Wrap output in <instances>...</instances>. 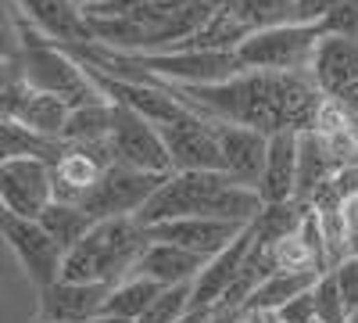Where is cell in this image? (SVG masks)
<instances>
[{
  "label": "cell",
  "instance_id": "1",
  "mask_svg": "<svg viewBox=\"0 0 358 323\" xmlns=\"http://www.w3.org/2000/svg\"><path fill=\"white\" fill-rule=\"evenodd\" d=\"M169 86V83H162ZM172 97L201 119L248 126L265 137L308 133L326 104L312 72H244L215 86H169Z\"/></svg>",
  "mask_w": 358,
  "mask_h": 323
},
{
  "label": "cell",
  "instance_id": "2",
  "mask_svg": "<svg viewBox=\"0 0 358 323\" xmlns=\"http://www.w3.org/2000/svg\"><path fill=\"white\" fill-rule=\"evenodd\" d=\"M258 212H262V194L233 180L229 172H172L136 219L143 226H158L169 219L208 216L251 226Z\"/></svg>",
  "mask_w": 358,
  "mask_h": 323
},
{
  "label": "cell",
  "instance_id": "3",
  "mask_svg": "<svg viewBox=\"0 0 358 323\" xmlns=\"http://www.w3.org/2000/svg\"><path fill=\"white\" fill-rule=\"evenodd\" d=\"M151 238L140 219H104L65 255L62 280L76 284H122L136 273V262L147 252Z\"/></svg>",
  "mask_w": 358,
  "mask_h": 323
},
{
  "label": "cell",
  "instance_id": "4",
  "mask_svg": "<svg viewBox=\"0 0 358 323\" xmlns=\"http://www.w3.org/2000/svg\"><path fill=\"white\" fill-rule=\"evenodd\" d=\"M8 72L25 79L40 94H54V97L69 101L72 108L94 104V101H108L94 86V79H90V72L83 69L79 57L72 50H65V47H57V43L18 47V54L8 57Z\"/></svg>",
  "mask_w": 358,
  "mask_h": 323
},
{
  "label": "cell",
  "instance_id": "5",
  "mask_svg": "<svg viewBox=\"0 0 358 323\" xmlns=\"http://www.w3.org/2000/svg\"><path fill=\"white\" fill-rule=\"evenodd\" d=\"M326 40L322 25H280V29H262L244 40L236 50L248 72H312L315 50Z\"/></svg>",
  "mask_w": 358,
  "mask_h": 323
},
{
  "label": "cell",
  "instance_id": "6",
  "mask_svg": "<svg viewBox=\"0 0 358 323\" xmlns=\"http://www.w3.org/2000/svg\"><path fill=\"white\" fill-rule=\"evenodd\" d=\"M172 176V172H169ZM169 176H158V172H140L133 165H122V162H115L104 176H101V184L86 194V201L79 205V209L94 219V223H104V219H136L143 209H147V201H151L162 184L169 180Z\"/></svg>",
  "mask_w": 358,
  "mask_h": 323
},
{
  "label": "cell",
  "instance_id": "7",
  "mask_svg": "<svg viewBox=\"0 0 358 323\" xmlns=\"http://www.w3.org/2000/svg\"><path fill=\"white\" fill-rule=\"evenodd\" d=\"M0 233H4V241L11 255L18 259V266L25 270V277L40 291L62 280L65 248L40 226V219H22V216H11L0 209Z\"/></svg>",
  "mask_w": 358,
  "mask_h": 323
},
{
  "label": "cell",
  "instance_id": "8",
  "mask_svg": "<svg viewBox=\"0 0 358 323\" xmlns=\"http://www.w3.org/2000/svg\"><path fill=\"white\" fill-rule=\"evenodd\" d=\"M54 205V165L40 158H0V209L40 219Z\"/></svg>",
  "mask_w": 358,
  "mask_h": 323
},
{
  "label": "cell",
  "instance_id": "9",
  "mask_svg": "<svg viewBox=\"0 0 358 323\" xmlns=\"http://www.w3.org/2000/svg\"><path fill=\"white\" fill-rule=\"evenodd\" d=\"M162 140L169 148L172 172H222V151H219V133L212 119H201L190 108L179 119L158 126Z\"/></svg>",
  "mask_w": 358,
  "mask_h": 323
},
{
  "label": "cell",
  "instance_id": "10",
  "mask_svg": "<svg viewBox=\"0 0 358 323\" xmlns=\"http://www.w3.org/2000/svg\"><path fill=\"white\" fill-rule=\"evenodd\" d=\"M111 151L122 165H133L140 172H158L169 176L172 162H169V148L162 140V130L155 123H147L143 115L115 104V133H111Z\"/></svg>",
  "mask_w": 358,
  "mask_h": 323
},
{
  "label": "cell",
  "instance_id": "11",
  "mask_svg": "<svg viewBox=\"0 0 358 323\" xmlns=\"http://www.w3.org/2000/svg\"><path fill=\"white\" fill-rule=\"evenodd\" d=\"M69 115H72L69 101L54 97V94H40L25 79L8 72V79H4V119L25 126L29 133L62 140V133L69 126Z\"/></svg>",
  "mask_w": 358,
  "mask_h": 323
},
{
  "label": "cell",
  "instance_id": "12",
  "mask_svg": "<svg viewBox=\"0 0 358 323\" xmlns=\"http://www.w3.org/2000/svg\"><path fill=\"white\" fill-rule=\"evenodd\" d=\"M312 79L326 101L348 108L358 97V36H326L315 50Z\"/></svg>",
  "mask_w": 358,
  "mask_h": 323
},
{
  "label": "cell",
  "instance_id": "13",
  "mask_svg": "<svg viewBox=\"0 0 358 323\" xmlns=\"http://www.w3.org/2000/svg\"><path fill=\"white\" fill-rule=\"evenodd\" d=\"M248 226L241 223H226V219H208V216H190V219H169L158 226H147V238L162 241V245H176L187 248L201 259H215L219 252H226Z\"/></svg>",
  "mask_w": 358,
  "mask_h": 323
},
{
  "label": "cell",
  "instance_id": "14",
  "mask_svg": "<svg viewBox=\"0 0 358 323\" xmlns=\"http://www.w3.org/2000/svg\"><path fill=\"white\" fill-rule=\"evenodd\" d=\"M108 295H111L108 284L57 280L40 291V319L43 323H94L97 316H104Z\"/></svg>",
  "mask_w": 358,
  "mask_h": 323
},
{
  "label": "cell",
  "instance_id": "15",
  "mask_svg": "<svg viewBox=\"0 0 358 323\" xmlns=\"http://www.w3.org/2000/svg\"><path fill=\"white\" fill-rule=\"evenodd\" d=\"M215 133H219V151H222V172L258 191L265 162H268V137L248 126H233V123H215Z\"/></svg>",
  "mask_w": 358,
  "mask_h": 323
},
{
  "label": "cell",
  "instance_id": "16",
  "mask_svg": "<svg viewBox=\"0 0 358 323\" xmlns=\"http://www.w3.org/2000/svg\"><path fill=\"white\" fill-rule=\"evenodd\" d=\"M251 245H255V233H251V226H248L226 252H219L215 259H208V266H204L201 277L194 280V309H215V305L226 298V291L233 287L236 277H241L244 262H248V255H251Z\"/></svg>",
  "mask_w": 358,
  "mask_h": 323
},
{
  "label": "cell",
  "instance_id": "17",
  "mask_svg": "<svg viewBox=\"0 0 358 323\" xmlns=\"http://www.w3.org/2000/svg\"><path fill=\"white\" fill-rule=\"evenodd\" d=\"M297 137L301 133H273L268 137V162L262 172V205H280L297 198Z\"/></svg>",
  "mask_w": 358,
  "mask_h": 323
},
{
  "label": "cell",
  "instance_id": "18",
  "mask_svg": "<svg viewBox=\"0 0 358 323\" xmlns=\"http://www.w3.org/2000/svg\"><path fill=\"white\" fill-rule=\"evenodd\" d=\"M204 266H208V259H201V255H194L187 248L151 241L147 252L140 255V262H136V273L162 284V287H176V284H194Z\"/></svg>",
  "mask_w": 358,
  "mask_h": 323
},
{
  "label": "cell",
  "instance_id": "19",
  "mask_svg": "<svg viewBox=\"0 0 358 323\" xmlns=\"http://www.w3.org/2000/svg\"><path fill=\"white\" fill-rule=\"evenodd\" d=\"M104 172L108 169L97 158H90L83 148L69 144L62 162L54 165V201H62V205H83L86 194L101 184Z\"/></svg>",
  "mask_w": 358,
  "mask_h": 323
},
{
  "label": "cell",
  "instance_id": "20",
  "mask_svg": "<svg viewBox=\"0 0 358 323\" xmlns=\"http://www.w3.org/2000/svg\"><path fill=\"white\" fill-rule=\"evenodd\" d=\"M341 172L337 158L322 144L315 130L297 137V201H312L319 187H326Z\"/></svg>",
  "mask_w": 358,
  "mask_h": 323
},
{
  "label": "cell",
  "instance_id": "21",
  "mask_svg": "<svg viewBox=\"0 0 358 323\" xmlns=\"http://www.w3.org/2000/svg\"><path fill=\"white\" fill-rule=\"evenodd\" d=\"M319 270H301V273H273L258 284V291L251 295V302L244 305L248 312H280L287 302L308 295L319 284Z\"/></svg>",
  "mask_w": 358,
  "mask_h": 323
},
{
  "label": "cell",
  "instance_id": "22",
  "mask_svg": "<svg viewBox=\"0 0 358 323\" xmlns=\"http://www.w3.org/2000/svg\"><path fill=\"white\" fill-rule=\"evenodd\" d=\"M308 216V201H280V205H262L258 219L251 223V233H255V245L258 248H273L276 241L283 238H294L301 230Z\"/></svg>",
  "mask_w": 358,
  "mask_h": 323
},
{
  "label": "cell",
  "instance_id": "23",
  "mask_svg": "<svg viewBox=\"0 0 358 323\" xmlns=\"http://www.w3.org/2000/svg\"><path fill=\"white\" fill-rule=\"evenodd\" d=\"M111 133H115V104L94 101V104L72 108L62 140L65 144H101V140H111Z\"/></svg>",
  "mask_w": 358,
  "mask_h": 323
},
{
  "label": "cell",
  "instance_id": "24",
  "mask_svg": "<svg viewBox=\"0 0 358 323\" xmlns=\"http://www.w3.org/2000/svg\"><path fill=\"white\" fill-rule=\"evenodd\" d=\"M162 295V284L147 280L140 273L126 277L122 284L111 287V295L104 302V316H122V319H143V312L155 305V298Z\"/></svg>",
  "mask_w": 358,
  "mask_h": 323
},
{
  "label": "cell",
  "instance_id": "25",
  "mask_svg": "<svg viewBox=\"0 0 358 323\" xmlns=\"http://www.w3.org/2000/svg\"><path fill=\"white\" fill-rule=\"evenodd\" d=\"M248 36H251V29L236 18V11L229 4H222L187 47H197V50H241Z\"/></svg>",
  "mask_w": 358,
  "mask_h": 323
},
{
  "label": "cell",
  "instance_id": "26",
  "mask_svg": "<svg viewBox=\"0 0 358 323\" xmlns=\"http://www.w3.org/2000/svg\"><path fill=\"white\" fill-rule=\"evenodd\" d=\"M40 226H43L50 238L65 248V255H69V252H72V248H76V245H79L97 223L90 219V216L79 209V205H62V201H54L50 209L40 216Z\"/></svg>",
  "mask_w": 358,
  "mask_h": 323
},
{
  "label": "cell",
  "instance_id": "27",
  "mask_svg": "<svg viewBox=\"0 0 358 323\" xmlns=\"http://www.w3.org/2000/svg\"><path fill=\"white\" fill-rule=\"evenodd\" d=\"M236 11L251 33L262 29H280V25H294L297 22V4L294 0H233L229 4Z\"/></svg>",
  "mask_w": 358,
  "mask_h": 323
},
{
  "label": "cell",
  "instance_id": "28",
  "mask_svg": "<svg viewBox=\"0 0 358 323\" xmlns=\"http://www.w3.org/2000/svg\"><path fill=\"white\" fill-rule=\"evenodd\" d=\"M194 309V284H176V287H162V295L155 298V305L143 312L140 323H179Z\"/></svg>",
  "mask_w": 358,
  "mask_h": 323
},
{
  "label": "cell",
  "instance_id": "29",
  "mask_svg": "<svg viewBox=\"0 0 358 323\" xmlns=\"http://www.w3.org/2000/svg\"><path fill=\"white\" fill-rule=\"evenodd\" d=\"M268 252V262H273V273H301V270H319L315 266V255L308 252V245L297 238H283L276 241L273 248H265Z\"/></svg>",
  "mask_w": 358,
  "mask_h": 323
},
{
  "label": "cell",
  "instance_id": "30",
  "mask_svg": "<svg viewBox=\"0 0 358 323\" xmlns=\"http://www.w3.org/2000/svg\"><path fill=\"white\" fill-rule=\"evenodd\" d=\"M312 295H315V312L322 323H351L348 309H344V298H341V287L334 280V273H322L319 284L312 287Z\"/></svg>",
  "mask_w": 358,
  "mask_h": 323
},
{
  "label": "cell",
  "instance_id": "31",
  "mask_svg": "<svg viewBox=\"0 0 358 323\" xmlns=\"http://www.w3.org/2000/svg\"><path fill=\"white\" fill-rule=\"evenodd\" d=\"M330 273H334V280L341 287V298H344L348 316H355L358 312V255H348L344 262H337Z\"/></svg>",
  "mask_w": 358,
  "mask_h": 323
},
{
  "label": "cell",
  "instance_id": "32",
  "mask_svg": "<svg viewBox=\"0 0 358 323\" xmlns=\"http://www.w3.org/2000/svg\"><path fill=\"white\" fill-rule=\"evenodd\" d=\"M326 36H358V0H341L322 22Z\"/></svg>",
  "mask_w": 358,
  "mask_h": 323
},
{
  "label": "cell",
  "instance_id": "33",
  "mask_svg": "<svg viewBox=\"0 0 358 323\" xmlns=\"http://www.w3.org/2000/svg\"><path fill=\"white\" fill-rule=\"evenodd\" d=\"M273 316H276V323H315V319H319V312H315V295L308 291V295L287 302V305H283L280 312H273Z\"/></svg>",
  "mask_w": 358,
  "mask_h": 323
},
{
  "label": "cell",
  "instance_id": "34",
  "mask_svg": "<svg viewBox=\"0 0 358 323\" xmlns=\"http://www.w3.org/2000/svg\"><path fill=\"white\" fill-rule=\"evenodd\" d=\"M297 4V22L301 25H322L326 15H330L341 0H294Z\"/></svg>",
  "mask_w": 358,
  "mask_h": 323
},
{
  "label": "cell",
  "instance_id": "35",
  "mask_svg": "<svg viewBox=\"0 0 358 323\" xmlns=\"http://www.w3.org/2000/svg\"><path fill=\"white\" fill-rule=\"evenodd\" d=\"M344 219H348V255H358V198L344 201Z\"/></svg>",
  "mask_w": 358,
  "mask_h": 323
},
{
  "label": "cell",
  "instance_id": "36",
  "mask_svg": "<svg viewBox=\"0 0 358 323\" xmlns=\"http://www.w3.org/2000/svg\"><path fill=\"white\" fill-rule=\"evenodd\" d=\"M208 323H248V312L244 309H222V305H215Z\"/></svg>",
  "mask_w": 358,
  "mask_h": 323
},
{
  "label": "cell",
  "instance_id": "37",
  "mask_svg": "<svg viewBox=\"0 0 358 323\" xmlns=\"http://www.w3.org/2000/svg\"><path fill=\"white\" fill-rule=\"evenodd\" d=\"M208 319H212V309H190L179 323H208Z\"/></svg>",
  "mask_w": 358,
  "mask_h": 323
},
{
  "label": "cell",
  "instance_id": "38",
  "mask_svg": "<svg viewBox=\"0 0 358 323\" xmlns=\"http://www.w3.org/2000/svg\"><path fill=\"white\" fill-rule=\"evenodd\" d=\"M248 312V309H244ZM248 323H276V316L273 312H248Z\"/></svg>",
  "mask_w": 358,
  "mask_h": 323
},
{
  "label": "cell",
  "instance_id": "39",
  "mask_svg": "<svg viewBox=\"0 0 358 323\" xmlns=\"http://www.w3.org/2000/svg\"><path fill=\"white\" fill-rule=\"evenodd\" d=\"M94 323H140V319H122V316H97Z\"/></svg>",
  "mask_w": 358,
  "mask_h": 323
},
{
  "label": "cell",
  "instance_id": "40",
  "mask_svg": "<svg viewBox=\"0 0 358 323\" xmlns=\"http://www.w3.org/2000/svg\"><path fill=\"white\" fill-rule=\"evenodd\" d=\"M348 111H351V115H358V97H355V101L348 104Z\"/></svg>",
  "mask_w": 358,
  "mask_h": 323
},
{
  "label": "cell",
  "instance_id": "41",
  "mask_svg": "<svg viewBox=\"0 0 358 323\" xmlns=\"http://www.w3.org/2000/svg\"><path fill=\"white\" fill-rule=\"evenodd\" d=\"M76 4H79V8H86V4H97V0H76Z\"/></svg>",
  "mask_w": 358,
  "mask_h": 323
},
{
  "label": "cell",
  "instance_id": "42",
  "mask_svg": "<svg viewBox=\"0 0 358 323\" xmlns=\"http://www.w3.org/2000/svg\"><path fill=\"white\" fill-rule=\"evenodd\" d=\"M351 323H358V312H355V316H351Z\"/></svg>",
  "mask_w": 358,
  "mask_h": 323
},
{
  "label": "cell",
  "instance_id": "43",
  "mask_svg": "<svg viewBox=\"0 0 358 323\" xmlns=\"http://www.w3.org/2000/svg\"><path fill=\"white\" fill-rule=\"evenodd\" d=\"M226 4H233V0H226Z\"/></svg>",
  "mask_w": 358,
  "mask_h": 323
},
{
  "label": "cell",
  "instance_id": "44",
  "mask_svg": "<svg viewBox=\"0 0 358 323\" xmlns=\"http://www.w3.org/2000/svg\"><path fill=\"white\" fill-rule=\"evenodd\" d=\"M315 323H322V319H315Z\"/></svg>",
  "mask_w": 358,
  "mask_h": 323
},
{
  "label": "cell",
  "instance_id": "45",
  "mask_svg": "<svg viewBox=\"0 0 358 323\" xmlns=\"http://www.w3.org/2000/svg\"><path fill=\"white\" fill-rule=\"evenodd\" d=\"M40 323H43V319H40Z\"/></svg>",
  "mask_w": 358,
  "mask_h": 323
}]
</instances>
